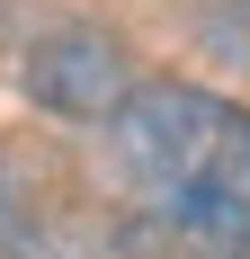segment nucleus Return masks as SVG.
I'll return each instance as SVG.
<instances>
[{"mask_svg":"<svg viewBox=\"0 0 250 259\" xmlns=\"http://www.w3.org/2000/svg\"><path fill=\"white\" fill-rule=\"evenodd\" d=\"M107 188L134 259H250V107L143 80L107 125Z\"/></svg>","mask_w":250,"mask_h":259,"instance_id":"1","label":"nucleus"},{"mask_svg":"<svg viewBox=\"0 0 250 259\" xmlns=\"http://www.w3.org/2000/svg\"><path fill=\"white\" fill-rule=\"evenodd\" d=\"M27 99L54 107V116H107L116 125L134 107V80H125V54L99 27H63V36H45L27 54Z\"/></svg>","mask_w":250,"mask_h":259,"instance_id":"2","label":"nucleus"},{"mask_svg":"<svg viewBox=\"0 0 250 259\" xmlns=\"http://www.w3.org/2000/svg\"><path fill=\"white\" fill-rule=\"evenodd\" d=\"M205 45H215V63H224V72H241V80H250V0H215Z\"/></svg>","mask_w":250,"mask_h":259,"instance_id":"3","label":"nucleus"},{"mask_svg":"<svg viewBox=\"0 0 250 259\" xmlns=\"http://www.w3.org/2000/svg\"><path fill=\"white\" fill-rule=\"evenodd\" d=\"M0 259H27V224H18V197L0 179Z\"/></svg>","mask_w":250,"mask_h":259,"instance_id":"4","label":"nucleus"}]
</instances>
